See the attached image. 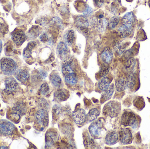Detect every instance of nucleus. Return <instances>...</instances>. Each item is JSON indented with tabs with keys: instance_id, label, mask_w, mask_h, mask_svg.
Listing matches in <instances>:
<instances>
[{
	"instance_id": "f3484780",
	"label": "nucleus",
	"mask_w": 150,
	"mask_h": 149,
	"mask_svg": "<svg viewBox=\"0 0 150 149\" xmlns=\"http://www.w3.org/2000/svg\"><path fill=\"white\" fill-rule=\"evenodd\" d=\"M113 54L109 47H106L100 54V57L105 64H108L112 61Z\"/></svg>"
},
{
	"instance_id": "b1692460",
	"label": "nucleus",
	"mask_w": 150,
	"mask_h": 149,
	"mask_svg": "<svg viewBox=\"0 0 150 149\" xmlns=\"http://www.w3.org/2000/svg\"><path fill=\"white\" fill-rule=\"evenodd\" d=\"M36 42L34 41H32L29 42L27 44L26 47L25 48L23 51V55L24 57L26 58H30L31 56L32 51L34 49V47L36 46Z\"/></svg>"
},
{
	"instance_id": "9d476101",
	"label": "nucleus",
	"mask_w": 150,
	"mask_h": 149,
	"mask_svg": "<svg viewBox=\"0 0 150 149\" xmlns=\"http://www.w3.org/2000/svg\"><path fill=\"white\" fill-rule=\"evenodd\" d=\"M120 141L123 144H130L133 140L131 130L129 128L122 129L120 132Z\"/></svg>"
},
{
	"instance_id": "c03bdc74",
	"label": "nucleus",
	"mask_w": 150,
	"mask_h": 149,
	"mask_svg": "<svg viewBox=\"0 0 150 149\" xmlns=\"http://www.w3.org/2000/svg\"><path fill=\"white\" fill-rule=\"evenodd\" d=\"M116 1H118L119 2H120L121 0H116Z\"/></svg>"
},
{
	"instance_id": "0eeeda50",
	"label": "nucleus",
	"mask_w": 150,
	"mask_h": 149,
	"mask_svg": "<svg viewBox=\"0 0 150 149\" xmlns=\"http://www.w3.org/2000/svg\"><path fill=\"white\" fill-rule=\"evenodd\" d=\"M137 121L136 115L131 111H126L121 117V122L125 127H130L135 124Z\"/></svg>"
},
{
	"instance_id": "4c0bfd02",
	"label": "nucleus",
	"mask_w": 150,
	"mask_h": 149,
	"mask_svg": "<svg viewBox=\"0 0 150 149\" xmlns=\"http://www.w3.org/2000/svg\"><path fill=\"white\" fill-rule=\"evenodd\" d=\"M93 13V10L91 7L87 5L85 8L84 10L83 11V14L84 15L89 16L91 15Z\"/></svg>"
},
{
	"instance_id": "6e6552de",
	"label": "nucleus",
	"mask_w": 150,
	"mask_h": 149,
	"mask_svg": "<svg viewBox=\"0 0 150 149\" xmlns=\"http://www.w3.org/2000/svg\"><path fill=\"white\" fill-rule=\"evenodd\" d=\"M27 36L22 30L16 29L11 33V39L16 45L20 46L25 42Z\"/></svg>"
},
{
	"instance_id": "7c9ffc66",
	"label": "nucleus",
	"mask_w": 150,
	"mask_h": 149,
	"mask_svg": "<svg viewBox=\"0 0 150 149\" xmlns=\"http://www.w3.org/2000/svg\"><path fill=\"white\" fill-rule=\"evenodd\" d=\"M75 38L74 31L73 30H69L65 36V40L67 44L70 45L73 44Z\"/></svg>"
},
{
	"instance_id": "58836bf2",
	"label": "nucleus",
	"mask_w": 150,
	"mask_h": 149,
	"mask_svg": "<svg viewBox=\"0 0 150 149\" xmlns=\"http://www.w3.org/2000/svg\"><path fill=\"white\" fill-rule=\"evenodd\" d=\"M38 77L41 80H44L46 78L47 76V73L46 71L43 70H40L38 73Z\"/></svg>"
},
{
	"instance_id": "6ab92c4d",
	"label": "nucleus",
	"mask_w": 150,
	"mask_h": 149,
	"mask_svg": "<svg viewBox=\"0 0 150 149\" xmlns=\"http://www.w3.org/2000/svg\"><path fill=\"white\" fill-rule=\"evenodd\" d=\"M65 62L62 66V72L63 75H66L74 72L72 65V59L67 58L65 59Z\"/></svg>"
},
{
	"instance_id": "aec40b11",
	"label": "nucleus",
	"mask_w": 150,
	"mask_h": 149,
	"mask_svg": "<svg viewBox=\"0 0 150 149\" xmlns=\"http://www.w3.org/2000/svg\"><path fill=\"white\" fill-rule=\"evenodd\" d=\"M58 139V135L54 131L48 130L45 135V142L48 146H51Z\"/></svg>"
},
{
	"instance_id": "37998d69",
	"label": "nucleus",
	"mask_w": 150,
	"mask_h": 149,
	"mask_svg": "<svg viewBox=\"0 0 150 149\" xmlns=\"http://www.w3.org/2000/svg\"><path fill=\"white\" fill-rule=\"evenodd\" d=\"M5 147H1V148H0V149H7L8 148H7V147H6V148H4Z\"/></svg>"
},
{
	"instance_id": "423d86ee",
	"label": "nucleus",
	"mask_w": 150,
	"mask_h": 149,
	"mask_svg": "<svg viewBox=\"0 0 150 149\" xmlns=\"http://www.w3.org/2000/svg\"><path fill=\"white\" fill-rule=\"evenodd\" d=\"M16 131L13 123L5 120H0V134L4 135H12Z\"/></svg>"
},
{
	"instance_id": "ddd939ff",
	"label": "nucleus",
	"mask_w": 150,
	"mask_h": 149,
	"mask_svg": "<svg viewBox=\"0 0 150 149\" xmlns=\"http://www.w3.org/2000/svg\"><path fill=\"white\" fill-rule=\"evenodd\" d=\"M14 75L17 80L22 83H24L29 78L30 73L27 69L23 68L18 69Z\"/></svg>"
},
{
	"instance_id": "39448f33",
	"label": "nucleus",
	"mask_w": 150,
	"mask_h": 149,
	"mask_svg": "<svg viewBox=\"0 0 150 149\" xmlns=\"http://www.w3.org/2000/svg\"><path fill=\"white\" fill-rule=\"evenodd\" d=\"M26 112L25 106L22 102L17 103L15 105L10 113L11 119L13 121H17L20 120L21 116L23 115Z\"/></svg>"
},
{
	"instance_id": "f03ea898",
	"label": "nucleus",
	"mask_w": 150,
	"mask_h": 149,
	"mask_svg": "<svg viewBox=\"0 0 150 149\" xmlns=\"http://www.w3.org/2000/svg\"><path fill=\"white\" fill-rule=\"evenodd\" d=\"M120 111V104L118 101H112L105 105L103 109V113L105 116L114 118L118 116Z\"/></svg>"
},
{
	"instance_id": "bb28decb",
	"label": "nucleus",
	"mask_w": 150,
	"mask_h": 149,
	"mask_svg": "<svg viewBox=\"0 0 150 149\" xmlns=\"http://www.w3.org/2000/svg\"><path fill=\"white\" fill-rule=\"evenodd\" d=\"M99 115L100 112L98 108H92L86 115V120L90 122H91L96 120Z\"/></svg>"
},
{
	"instance_id": "2eb2a0df",
	"label": "nucleus",
	"mask_w": 150,
	"mask_h": 149,
	"mask_svg": "<svg viewBox=\"0 0 150 149\" xmlns=\"http://www.w3.org/2000/svg\"><path fill=\"white\" fill-rule=\"evenodd\" d=\"M69 96V92L65 89H59L54 94L55 99L59 102H62L67 100Z\"/></svg>"
},
{
	"instance_id": "1a4fd4ad",
	"label": "nucleus",
	"mask_w": 150,
	"mask_h": 149,
	"mask_svg": "<svg viewBox=\"0 0 150 149\" xmlns=\"http://www.w3.org/2000/svg\"><path fill=\"white\" fill-rule=\"evenodd\" d=\"M37 122L41 127H46L49 123V116L47 110L41 109L38 111L35 115Z\"/></svg>"
},
{
	"instance_id": "cd10ccee",
	"label": "nucleus",
	"mask_w": 150,
	"mask_h": 149,
	"mask_svg": "<svg viewBox=\"0 0 150 149\" xmlns=\"http://www.w3.org/2000/svg\"><path fill=\"white\" fill-rule=\"evenodd\" d=\"M76 23L78 25L81 27H88L89 23L88 19L86 16L80 15L78 16L76 18Z\"/></svg>"
},
{
	"instance_id": "dca6fc26",
	"label": "nucleus",
	"mask_w": 150,
	"mask_h": 149,
	"mask_svg": "<svg viewBox=\"0 0 150 149\" xmlns=\"http://www.w3.org/2000/svg\"><path fill=\"white\" fill-rule=\"evenodd\" d=\"M118 32L122 38H127L129 36L133 31V26L122 24L118 28Z\"/></svg>"
},
{
	"instance_id": "5701e85b",
	"label": "nucleus",
	"mask_w": 150,
	"mask_h": 149,
	"mask_svg": "<svg viewBox=\"0 0 150 149\" xmlns=\"http://www.w3.org/2000/svg\"><path fill=\"white\" fill-rule=\"evenodd\" d=\"M127 86L131 89H134L136 85L137 75L135 73L132 72L129 73L127 79Z\"/></svg>"
},
{
	"instance_id": "f257e3e1",
	"label": "nucleus",
	"mask_w": 150,
	"mask_h": 149,
	"mask_svg": "<svg viewBox=\"0 0 150 149\" xmlns=\"http://www.w3.org/2000/svg\"><path fill=\"white\" fill-rule=\"evenodd\" d=\"M1 69L3 73L8 76L15 74L18 70V65L16 61L9 57H3L1 60Z\"/></svg>"
},
{
	"instance_id": "7ed1b4c3",
	"label": "nucleus",
	"mask_w": 150,
	"mask_h": 149,
	"mask_svg": "<svg viewBox=\"0 0 150 149\" xmlns=\"http://www.w3.org/2000/svg\"><path fill=\"white\" fill-rule=\"evenodd\" d=\"M104 120L101 118L93 121L89 127V131L93 138L98 139L102 136L104 130Z\"/></svg>"
},
{
	"instance_id": "412c9836",
	"label": "nucleus",
	"mask_w": 150,
	"mask_h": 149,
	"mask_svg": "<svg viewBox=\"0 0 150 149\" xmlns=\"http://www.w3.org/2000/svg\"><path fill=\"white\" fill-rule=\"evenodd\" d=\"M114 92V85L113 84H111L107 89L103 91L101 97V101L102 103L108 100L112 96Z\"/></svg>"
},
{
	"instance_id": "ea45409f",
	"label": "nucleus",
	"mask_w": 150,
	"mask_h": 149,
	"mask_svg": "<svg viewBox=\"0 0 150 149\" xmlns=\"http://www.w3.org/2000/svg\"><path fill=\"white\" fill-rule=\"evenodd\" d=\"M40 40L43 43L47 42L48 40V36L47 34L45 32V33L41 34V36H40Z\"/></svg>"
},
{
	"instance_id": "a19ab883",
	"label": "nucleus",
	"mask_w": 150,
	"mask_h": 149,
	"mask_svg": "<svg viewBox=\"0 0 150 149\" xmlns=\"http://www.w3.org/2000/svg\"><path fill=\"white\" fill-rule=\"evenodd\" d=\"M95 5L99 8L102 7L105 2V0H93Z\"/></svg>"
},
{
	"instance_id": "20e7f679",
	"label": "nucleus",
	"mask_w": 150,
	"mask_h": 149,
	"mask_svg": "<svg viewBox=\"0 0 150 149\" xmlns=\"http://www.w3.org/2000/svg\"><path fill=\"white\" fill-rule=\"evenodd\" d=\"M91 23L92 26L96 30L99 32H103L106 29L108 22L104 17V15L100 14L97 17L92 18L91 20Z\"/></svg>"
},
{
	"instance_id": "a211bd4d",
	"label": "nucleus",
	"mask_w": 150,
	"mask_h": 149,
	"mask_svg": "<svg viewBox=\"0 0 150 149\" xmlns=\"http://www.w3.org/2000/svg\"><path fill=\"white\" fill-rule=\"evenodd\" d=\"M119 140L117 133L114 131H109L107 134L105 138V143L107 145H112L116 143Z\"/></svg>"
},
{
	"instance_id": "393cba45",
	"label": "nucleus",
	"mask_w": 150,
	"mask_h": 149,
	"mask_svg": "<svg viewBox=\"0 0 150 149\" xmlns=\"http://www.w3.org/2000/svg\"><path fill=\"white\" fill-rule=\"evenodd\" d=\"M127 87V80L125 78H120L116 80L115 81V87L117 91L119 92L124 91Z\"/></svg>"
},
{
	"instance_id": "c756f323",
	"label": "nucleus",
	"mask_w": 150,
	"mask_h": 149,
	"mask_svg": "<svg viewBox=\"0 0 150 149\" xmlns=\"http://www.w3.org/2000/svg\"><path fill=\"white\" fill-rule=\"evenodd\" d=\"M51 83L55 87H59L61 86L62 80L60 77L57 73H53L50 76Z\"/></svg>"
},
{
	"instance_id": "9b49d317",
	"label": "nucleus",
	"mask_w": 150,
	"mask_h": 149,
	"mask_svg": "<svg viewBox=\"0 0 150 149\" xmlns=\"http://www.w3.org/2000/svg\"><path fill=\"white\" fill-rule=\"evenodd\" d=\"M73 117L74 121L76 124L82 125L86 120V113L83 108H78L73 113Z\"/></svg>"
},
{
	"instance_id": "4be33fe9",
	"label": "nucleus",
	"mask_w": 150,
	"mask_h": 149,
	"mask_svg": "<svg viewBox=\"0 0 150 149\" xmlns=\"http://www.w3.org/2000/svg\"><path fill=\"white\" fill-rule=\"evenodd\" d=\"M135 22V16L133 12L126 13L122 18V24L133 26Z\"/></svg>"
},
{
	"instance_id": "f8f14e48",
	"label": "nucleus",
	"mask_w": 150,
	"mask_h": 149,
	"mask_svg": "<svg viewBox=\"0 0 150 149\" xmlns=\"http://www.w3.org/2000/svg\"><path fill=\"white\" fill-rule=\"evenodd\" d=\"M5 91L7 93H11L17 88L18 84L14 78L10 77L5 80Z\"/></svg>"
},
{
	"instance_id": "72a5a7b5",
	"label": "nucleus",
	"mask_w": 150,
	"mask_h": 149,
	"mask_svg": "<svg viewBox=\"0 0 150 149\" xmlns=\"http://www.w3.org/2000/svg\"><path fill=\"white\" fill-rule=\"evenodd\" d=\"M109 68L107 64H105L102 65L100 67L99 74L100 77L103 78L105 77L109 72Z\"/></svg>"
},
{
	"instance_id": "e433bc0d",
	"label": "nucleus",
	"mask_w": 150,
	"mask_h": 149,
	"mask_svg": "<svg viewBox=\"0 0 150 149\" xmlns=\"http://www.w3.org/2000/svg\"><path fill=\"white\" fill-rule=\"evenodd\" d=\"M125 48H126V47L124 44L120 43L117 44L115 45V50L116 51L117 53L121 54L125 50Z\"/></svg>"
},
{
	"instance_id": "a878e982",
	"label": "nucleus",
	"mask_w": 150,
	"mask_h": 149,
	"mask_svg": "<svg viewBox=\"0 0 150 149\" xmlns=\"http://www.w3.org/2000/svg\"><path fill=\"white\" fill-rule=\"evenodd\" d=\"M111 80L108 77H104L100 80L98 83V87L101 91H105L107 89L110 85Z\"/></svg>"
},
{
	"instance_id": "c85d7f7f",
	"label": "nucleus",
	"mask_w": 150,
	"mask_h": 149,
	"mask_svg": "<svg viewBox=\"0 0 150 149\" xmlns=\"http://www.w3.org/2000/svg\"><path fill=\"white\" fill-rule=\"evenodd\" d=\"M65 80L69 85H75L78 82L77 76L74 72L71 73L65 76Z\"/></svg>"
},
{
	"instance_id": "f704fd0d",
	"label": "nucleus",
	"mask_w": 150,
	"mask_h": 149,
	"mask_svg": "<svg viewBox=\"0 0 150 149\" xmlns=\"http://www.w3.org/2000/svg\"><path fill=\"white\" fill-rule=\"evenodd\" d=\"M50 91V88L48 84L45 83L42 84L40 87V92L42 95H45L47 94Z\"/></svg>"
},
{
	"instance_id": "2f4dec72",
	"label": "nucleus",
	"mask_w": 150,
	"mask_h": 149,
	"mask_svg": "<svg viewBox=\"0 0 150 149\" xmlns=\"http://www.w3.org/2000/svg\"><path fill=\"white\" fill-rule=\"evenodd\" d=\"M136 66V61L134 58H130L128 59L126 63V70L129 73L133 72Z\"/></svg>"
},
{
	"instance_id": "79ce46f5",
	"label": "nucleus",
	"mask_w": 150,
	"mask_h": 149,
	"mask_svg": "<svg viewBox=\"0 0 150 149\" xmlns=\"http://www.w3.org/2000/svg\"><path fill=\"white\" fill-rule=\"evenodd\" d=\"M2 42L1 39H0V53L1 52L2 50Z\"/></svg>"
},
{
	"instance_id": "c9c22d12",
	"label": "nucleus",
	"mask_w": 150,
	"mask_h": 149,
	"mask_svg": "<svg viewBox=\"0 0 150 149\" xmlns=\"http://www.w3.org/2000/svg\"><path fill=\"white\" fill-rule=\"evenodd\" d=\"M29 33L33 37H37L39 34V29L38 26H34L29 31Z\"/></svg>"
},
{
	"instance_id": "4468645a",
	"label": "nucleus",
	"mask_w": 150,
	"mask_h": 149,
	"mask_svg": "<svg viewBox=\"0 0 150 149\" xmlns=\"http://www.w3.org/2000/svg\"><path fill=\"white\" fill-rule=\"evenodd\" d=\"M57 54L62 60H65L67 58L68 53L67 45L64 42H60L57 45Z\"/></svg>"
},
{
	"instance_id": "473e14b6",
	"label": "nucleus",
	"mask_w": 150,
	"mask_h": 149,
	"mask_svg": "<svg viewBox=\"0 0 150 149\" xmlns=\"http://www.w3.org/2000/svg\"><path fill=\"white\" fill-rule=\"evenodd\" d=\"M120 18L119 17L114 16L110 19V21L108 22V28L111 29H115L119 24L120 22Z\"/></svg>"
}]
</instances>
